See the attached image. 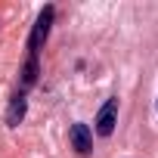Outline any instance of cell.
<instances>
[{"instance_id": "obj_2", "label": "cell", "mask_w": 158, "mask_h": 158, "mask_svg": "<svg viewBox=\"0 0 158 158\" xmlns=\"http://www.w3.org/2000/svg\"><path fill=\"white\" fill-rule=\"evenodd\" d=\"M118 124V99H106L99 115H96V133L99 136H112Z\"/></svg>"}, {"instance_id": "obj_1", "label": "cell", "mask_w": 158, "mask_h": 158, "mask_svg": "<svg viewBox=\"0 0 158 158\" xmlns=\"http://www.w3.org/2000/svg\"><path fill=\"white\" fill-rule=\"evenodd\" d=\"M53 16H56V6H44L40 10V16H37L31 34H28V56H40V50H44V44L50 37V28H53Z\"/></svg>"}, {"instance_id": "obj_4", "label": "cell", "mask_w": 158, "mask_h": 158, "mask_svg": "<svg viewBox=\"0 0 158 158\" xmlns=\"http://www.w3.org/2000/svg\"><path fill=\"white\" fill-rule=\"evenodd\" d=\"M25 112H28V99H25V93L19 90V93L13 96L10 109H6V127H19V124L25 121Z\"/></svg>"}, {"instance_id": "obj_5", "label": "cell", "mask_w": 158, "mask_h": 158, "mask_svg": "<svg viewBox=\"0 0 158 158\" xmlns=\"http://www.w3.org/2000/svg\"><path fill=\"white\" fill-rule=\"evenodd\" d=\"M37 74H40V62H37V56H28V59H25V68H22V93H25L28 87H34Z\"/></svg>"}, {"instance_id": "obj_3", "label": "cell", "mask_w": 158, "mask_h": 158, "mask_svg": "<svg viewBox=\"0 0 158 158\" xmlns=\"http://www.w3.org/2000/svg\"><path fill=\"white\" fill-rule=\"evenodd\" d=\"M68 139H71V146H74V152L77 155H90L93 152V133H90V127L87 124H71V130H68Z\"/></svg>"}]
</instances>
